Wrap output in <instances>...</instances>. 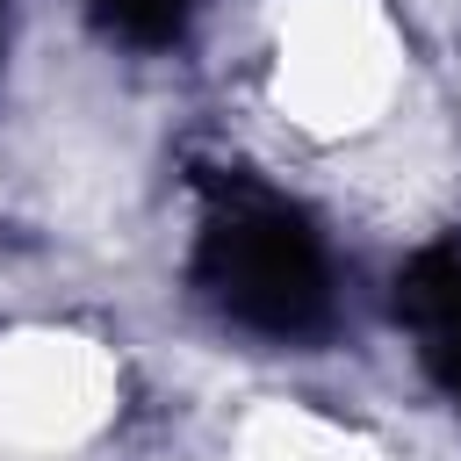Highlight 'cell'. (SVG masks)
I'll return each instance as SVG.
<instances>
[{
  "label": "cell",
  "instance_id": "6da1fadb",
  "mask_svg": "<svg viewBox=\"0 0 461 461\" xmlns=\"http://www.w3.org/2000/svg\"><path fill=\"white\" fill-rule=\"evenodd\" d=\"M403 94V50L375 0H281L267 101L310 144L382 137L389 101Z\"/></svg>",
  "mask_w": 461,
  "mask_h": 461
},
{
  "label": "cell",
  "instance_id": "7a4b0ae2",
  "mask_svg": "<svg viewBox=\"0 0 461 461\" xmlns=\"http://www.w3.org/2000/svg\"><path fill=\"white\" fill-rule=\"evenodd\" d=\"M202 288L259 339H303L331 310L324 245L288 202H230L202 230Z\"/></svg>",
  "mask_w": 461,
  "mask_h": 461
}]
</instances>
